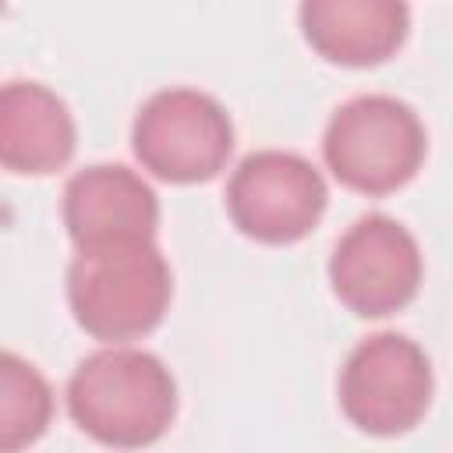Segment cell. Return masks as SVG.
Wrapping results in <instances>:
<instances>
[{
  "label": "cell",
  "instance_id": "cell-5",
  "mask_svg": "<svg viewBox=\"0 0 453 453\" xmlns=\"http://www.w3.org/2000/svg\"><path fill=\"white\" fill-rule=\"evenodd\" d=\"M435 375L418 340L403 333L365 336L343 361L336 400L343 418L375 439H396L421 425L432 407Z\"/></svg>",
  "mask_w": 453,
  "mask_h": 453
},
{
  "label": "cell",
  "instance_id": "cell-9",
  "mask_svg": "<svg viewBox=\"0 0 453 453\" xmlns=\"http://www.w3.org/2000/svg\"><path fill=\"white\" fill-rule=\"evenodd\" d=\"M297 25L311 53L336 67H379L411 35L407 0H301Z\"/></svg>",
  "mask_w": 453,
  "mask_h": 453
},
{
  "label": "cell",
  "instance_id": "cell-2",
  "mask_svg": "<svg viewBox=\"0 0 453 453\" xmlns=\"http://www.w3.org/2000/svg\"><path fill=\"white\" fill-rule=\"evenodd\" d=\"M64 283L78 329L99 343L149 336L173 301V273L156 237L78 248Z\"/></svg>",
  "mask_w": 453,
  "mask_h": 453
},
{
  "label": "cell",
  "instance_id": "cell-10",
  "mask_svg": "<svg viewBox=\"0 0 453 453\" xmlns=\"http://www.w3.org/2000/svg\"><path fill=\"white\" fill-rule=\"evenodd\" d=\"M78 127L71 106L42 81H7L0 92V163L18 177H46L71 163Z\"/></svg>",
  "mask_w": 453,
  "mask_h": 453
},
{
  "label": "cell",
  "instance_id": "cell-3",
  "mask_svg": "<svg viewBox=\"0 0 453 453\" xmlns=\"http://www.w3.org/2000/svg\"><path fill=\"white\" fill-rule=\"evenodd\" d=\"M428 156V134L418 110L396 96L368 92L340 103L322 131L329 173L368 198L407 188Z\"/></svg>",
  "mask_w": 453,
  "mask_h": 453
},
{
  "label": "cell",
  "instance_id": "cell-1",
  "mask_svg": "<svg viewBox=\"0 0 453 453\" xmlns=\"http://www.w3.org/2000/svg\"><path fill=\"white\" fill-rule=\"evenodd\" d=\"M64 403L88 439L113 449H138L170 432L177 418V379L152 350L106 343L74 365Z\"/></svg>",
  "mask_w": 453,
  "mask_h": 453
},
{
  "label": "cell",
  "instance_id": "cell-11",
  "mask_svg": "<svg viewBox=\"0 0 453 453\" xmlns=\"http://www.w3.org/2000/svg\"><path fill=\"white\" fill-rule=\"evenodd\" d=\"M53 418V389L46 375L18 357L14 350L0 354V449L18 453L39 442Z\"/></svg>",
  "mask_w": 453,
  "mask_h": 453
},
{
  "label": "cell",
  "instance_id": "cell-7",
  "mask_svg": "<svg viewBox=\"0 0 453 453\" xmlns=\"http://www.w3.org/2000/svg\"><path fill=\"white\" fill-rule=\"evenodd\" d=\"M329 290L357 319H386L403 311L425 280L418 237L386 212L354 219L329 255Z\"/></svg>",
  "mask_w": 453,
  "mask_h": 453
},
{
  "label": "cell",
  "instance_id": "cell-6",
  "mask_svg": "<svg viewBox=\"0 0 453 453\" xmlns=\"http://www.w3.org/2000/svg\"><path fill=\"white\" fill-rule=\"evenodd\" d=\"M329 188L322 170L301 152H248L226 180L230 223L258 244H297L326 216Z\"/></svg>",
  "mask_w": 453,
  "mask_h": 453
},
{
  "label": "cell",
  "instance_id": "cell-8",
  "mask_svg": "<svg viewBox=\"0 0 453 453\" xmlns=\"http://www.w3.org/2000/svg\"><path fill=\"white\" fill-rule=\"evenodd\" d=\"M60 216L74 248L110 241H145L159 230L152 184L120 163H92L67 177Z\"/></svg>",
  "mask_w": 453,
  "mask_h": 453
},
{
  "label": "cell",
  "instance_id": "cell-4",
  "mask_svg": "<svg viewBox=\"0 0 453 453\" xmlns=\"http://www.w3.org/2000/svg\"><path fill=\"white\" fill-rule=\"evenodd\" d=\"M131 152L145 173L166 184H205L234 156L226 106L198 88H159L131 120Z\"/></svg>",
  "mask_w": 453,
  "mask_h": 453
}]
</instances>
